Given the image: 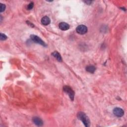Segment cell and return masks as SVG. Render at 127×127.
<instances>
[{
	"instance_id": "obj_1",
	"label": "cell",
	"mask_w": 127,
	"mask_h": 127,
	"mask_svg": "<svg viewBox=\"0 0 127 127\" xmlns=\"http://www.w3.org/2000/svg\"><path fill=\"white\" fill-rule=\"evenodd\" d=\"M78 118L81 120L84 125L86 127H88L90 125V122L89 120L88 117L86 116V115L82 112H79L78 113L77 115Z\"/></svg>"
},
{
	"instance_id": "obj_2",
	"label": "cell",
	"mask_w": 127,
	"mask_h": 127,
	"mask_svg": "<svg viewBox=\"0 0 127 127\" xmlns=\"http://www.w3.org/2000/svg\"><path fill=\"white\" fill-rule=\"evenodd\" d=\"M63 90L65 93H66L67 94L69 95L70 100L72 101L74 100V92L71 87L68 86H65L63 87Z\"/></svg>"
},
{
	"instance_id": "obj_3",
	"label": "cell",
	"mask_w": 127,
	"mask_h": 127,
	"mask_svg": "<svg viewBox=\"0 0 127 127\" xmlns=\"http://www.w3.org/2000/svg\"><path fill=\"white\" fill-rule=\"evenodd\" d=\"M30 38L32 40V41H33L34 42L36 43H37L38 44H40L43 46H46V45L45 44V42L42 40L40 38L35 35H30Z\"/></svg>"
},
{
	"instance_id": "obj_4",
	"label": "cell",
	"mask_w": 127,
	"mask_h": 127,
	"mask_svg": "<svg viewBox=\"0 0 127 127\" xmlns=\"http://www.w3.org/2000/svg\"><path fill=\"white\" fill-rule=\"evenodd\" d=\"M76 31L79 34H85L87 32V27L84 25H79L77 27Z\"/></svg>"
},
{
	"instance_id": "obj_5",
	"label": "cell",
	"mask_w": 127,
	"mask_h": 127,
	"mask_svg": "<svg viewBox=\"0 0 127 127\" xmlns=\"http://www.w3.org/2000/svg\"><path fill=\"white\" fill-rule=\"evenodd\" d=\"M113 112V114L114 115L118 117H122L124 115V110L120 108L117 107L114 108Z\"/></svg>"
},
{
	"instance_id": "obj_6",
	"label": "cell",
	"mask_w": 127,
	"mask_h": 127,
	"mask_svg": "<svg viewBox=\"0 0 127 127\" xmlns=\"http://www.w3.org/2000/svg\"><path fill=\"white\" fill-rule=\"evenodd\" d=\"M33 123L37 126H42L43 124L42 120L38 117H34L32 119Z\"/></svg>"
},
{
	"instance_id": "obj_7",
	"label": "cell",
	"mask_w": 127,
	"mask_h": 127,
	"mask_svg": "<svg viewBox=\"0 0 127 127\" xmlns=\"http://www.w3.org/2000/svg\"><path fill=\"white\" fill-rule=\"evenodd\" d=\"M59 27L61 30H63V31L67 30L70 29L69 25L67 23H66L64 22H61L59 25Z\"/></svg>"
},
{
	"instance_id": "obj_8",
	"label": "cell",
	"mask_w": 127,
	"mask_h": 127,
	"mask_svg": "<svg viewBox=\"0 0 127 127\" xmlns=\"http://www.w3.org/2000/svg\"><path fill=\"white\" fill-rule=\"evenodd\" d=\"M50 22H51V20L49 17L45 16L42 18L41 23L42 25H48L50 24Z\"/></svg>"
},
{
	"instance_id": "obj_9",
	"label": "cell",
	"mask_w": 127,
	"mask_h": 127,
	"mask_svg": "<svg viewBox=\"0 0 127 127\" xmlns=\"http://www.w3.org/2000/svg\"><path fill=\"white\" fill-rule=\"evenodd\" d=\"M52 56L54 57H55L56 59H57V60L58 61V62H62V57H61V55L58 52L54 51V52L52 53Z\"/></svg>"
},
{
	"instance_id": "obj_10",
	"label": "cell",
	"mask_w": 127,
	"mask_h": 127,
	"mask_svg": "<svg viewBox=\"0 0 127 127\" xmlns=\"http://www.w3.org/2000/svg\"><path fill=\"white\" fill-rule=\"evenodd\" d=\"M96 70V68L93 66H88L86 67V70L87 72L90 73H94L95 72Z\"/></svg>"
},
{
	"instance_id": "obj_11",
	"label": "cell",
	"mask_w": 127,
	"mask_h": 127,
	"mask_svg": "<svg viewBox=\"0 0 127 127\" xmlns=\"http://www.w3.org/2000/svg\"><path fill=\"white\" fill-rule=\"evenodd\" d=\"M33 7H34V3L33 2H31L27 6V8L28 10H31L33 8Z\"/></svg>"
},
{
	"instance_id": "obj_12",
	"label": "cell",
	"mask_w": 127,
	"mask_h": 127,
	"mask_svg": "<svg viewBox=\"0 0 127 127\" xmlns=\"http://www.w3.org/2000/svg\"><path fill=\"white\" fill-rule=\"evenodd\" d=\"M0 37H1V40L2 41L3 40H6L7 38H8V37L7 36L4 34H3V33H1V36H0Z\"/></svg>"
},
{
	"instance_id": "obj_13",
	"label": "cell",
	"mask_w": 127,
	"mask_h": 127,
	"mask_svg": "<svg viewBox=\"0 0 127 127\" xmlns=\"http://www.w3.org/2000/svg\"><path fill=\"white\" fill-rule=\"evenodd\" d=\"M0 9H1L0 12H1L4 11V10H5V9H6L5 4H1V8H0Z\"/></svg>"
},
{
	"instance_id": "obj_14",
	"label": "cell",
	"mask_w": 127,
	"mask_h": 127,
	"mask_svg": "<svg viewBox=\"0 0 127 127\" xmlns=\"http://www.w3.org/2000/svg\"><path fill=\"white\" fill-rule=\"evenodd\" d=\"M26 23H27V25H30L31 27H33L34 26V25H33L32 24V23H30L29 21H26Z\"/></svg>"
},
{
	"instance_id": "obj_15",
	"label": "cell",
	"mask_w": 127,
	"mask_h": 127,
	"mask_svg": "<svg viewBox=\"0 0 127 127\" xmlns=\"http://www.w3.org/2000/svg\"><path fill=\"white\" fill-rule=\"evenodd\" d=\"M84 3H86V4H90L91 3H92V1H84Z\"/></svg>"
}]
</instances>
